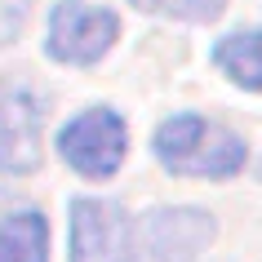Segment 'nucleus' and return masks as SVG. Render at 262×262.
<instances>
[{
  "label": "nucleus",
  "instance_id": "obj_1",
  "mask_svg": "<svg viewBox=\"0 0 262 262\" xmlns=\"http://www.w3.org/2000/svg\"><path fill=\"white\" fill-rule=\"evenodd\" d=\"M151 156L173 178H205V182H227L235 173H245L249 165L245 138L200 111H178L156 124Z\"/></svg>",
  "mask_w": 262,
  "mask_h": 262
},
{
  "label": "nucleus",
  "instance_id": "obj_2",
  "mask_svg": "<svg viewBox=\"0 0 262 262\" xmlns=\"http://www.w3.org/2000/svg\"><path fill=\"white\" fill-rule=\"evenodd\" d=\"M58 156L80 178H111L129 156V124L111 107H84L58 129Z\"/></svg>",
  "mask_w": 262,
  "mask_h": 262
},
{
  "label": "nucleus",
  "instance_id": "obj_3",
  "mask_svg": "<svg viewBox=\"0 0 262 262\" xmlns=\"http://www.w3.org/2000/svg\"><path fill=\"white\" fill-rule=\"evenodd\" d=\"M120 40V18L89 0H58L45 27V54L62 67H94Z\"/></svg>",
  "mask_w": 262,
  "mask_h": 262
},
{
  "label": "nucleus",
  "instance_id": "obj_4",
  "mask_svg": "<svg viewBox=\"0 0 262 262\" xmlns=\"http://www.w3.org/2000/svg\"><path fill=\"white\" fill-rule=\"evenodd\" d=\"M67 262H134V222L116 200L76 195L67 218Z\"/></svg>",
  "mask_w": 262,
  "mask_h": 262
},
{
  "label": "nucleus",
  "instance_id": "obj_5",
  "mask_svg": "<svg viewBox=\"0 0 262 262\" xmlns=\"http://www.w3.org/2000/svg\"><path fill=\"white\" fill-rule=\"evenodd\" d=\"M45 102L27 84H0V173L27 178L40 169Z\"/></svg>",
  "mask_w": 262,
  "mask_h": 262
},
{
  "label": "nucleus",
  "instance_id": "obj_6",
  "mask_svg": "<svg viewBox=\"0 0 262 262\" xmlns=\"http://www.w3.org/2000/svg\"><path fill=\"white\" fill-rule=\"evenodd\" d=\"M213 213L205 209H156L147 213V249L156 262H187L213 240Z\"/></svg>",
  "mask_w": 262,
  "mask_h": 262
},
{
  "label": "nucleus",
  "instance_id": "obj_7",
  "mask_svg": "<svg viewBox=\"0 0 262 262\" xmlns=\"http://www.w3.org/2000/svg\"><path fill=\"white\" fill-rule=\"evenodd\" d=\"M213 67L245 94H262V27L249 31H227L213 45Z\"/></svg>",
  "mask_w": 262,
  "mask_h": 262
},
{
  "label": "nucleus",
  "instance_id": "obj_8",
  "mask_svg": "<svg viewBox=\"0 0 262 262\" xmlns=\"http://www.w3.org/2000/svg\"><path fill=\"white\" fill-rule=\"evenodd\" d=\"M0 262H49V222L40 209H14L0 218Z\"/></svg>",
  "mask_w": 262,
  "mask_h": 262
},
{
  "label": "nucleus",
  "instance_id": "obj_9",
  "mask_svg": "<svg viewBox=\"0 0 262 262\" xmlns=\"http://www.w3.org/2000/svg\"><path fill=\"white\" fill-rule=\"evenodd\" d=\"M129 5L151 18H173V23H213L227 9V0H129Z\"/></svg>",
  "mask_w": 262,
  "mask_h": 262
}]
</instances>
